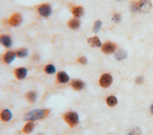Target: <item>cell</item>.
Listing matches in <instances>:
<instances>
[{"label":"cell","instance_id":"cell-13","mask_svg":"<svg viewBox=\"0 0 153 135\" xmlns=\"http://www.w3.org/2000/svg\"><path fill=\"white\" fill-rule=\"evenodd\" d=\"M71 85L72 87L75 90H81L85 86L84 83L79 79H74L72 80L71 82Z\"/></svg>","mask_w":153,"mask_h":135},{"label":"cell","instance_id":"cell-21","mask_svg":"<svg viewBox=\"0 0 153 135\" xmlns=\"http://www.w3.org/2000/svg\"><path fill=\"white\" fill-rule=\"evenodd\" d=\"M117 102H118V101H117V98L114 96H109L106 99V103H107L108 105L109 106H111V107L114 106L115 105H117Z\"/></svg>","mask_w":153,"mask_h":135},{"label":"cell","instance_id":"cell-18","mask_svg":"<svg viewBox=\"0 0 153 135\" xmlns=\"http://www.w3.org/2000/svg\"><path fill=\"white\" fill-rule=\"evenodd\" d=\"M26 98L30 103H33L36 99L37 94L35 91H29L26 93Z\"/></svg>","mask_w":153,"mask_h":135},{"label":"cell","instance_id":"cell-16","mask_svg":"<svg viewBox=\"0 0 153 135\" xmlns=\"http://www.w3.org/2000/svg\"><path fill=\"white\" fill-rule=\"evenodd\" d=\"M35 124L33 123V121H28L24 125L22 129V131L25 134H29L33 131V130L35 128Z\"/></svg>","mask_w":153,"mask_h":135},{"label":"cell","instance_id":"cell-8","mask_svg":"<svg viewBox=\"0 0 153 135\" xmlns=\"http://www.w3.org/2000/svg\"><path fill=\"white\" fill-rule=\"evenodd\" d=\"M139 10L142 12H148L151 7L152 3L151 0H140L139 2Z\"/></svg>","mask_w":153,"mask_h":135},{"label":"cell","instance_id":"cell-22","mask_svg":"<svg viewBox=\"0 0 153 135\" xmlns=\"http://www.w3.org/2000/svg\"><path fill=\"white\" fill-rule=\"evenodd\" d=\"M127 56V53L123 49L119 50L118 52H116L115 55V57L117 60H121L125 58Z\"/></svg>","mask_w":153,"mask_h":135},{"label":"cell","instance_id":"cell-20","mask_svg":"<svg viewBox=\"0 0 153 135\" xmlns=\"http://www.w3.org/2000/svg\"><path fill=\"white\" fill-rule=\"evenodd\" d=\"M44 71L48 74H53L56 72V67L51 64H47L44 67Z\"/></svg>","mask_w":153,"mask_h":135},{"label":"cell","instance_id":"cell-12","mask_svg":"<svg viewBox=\"0 0 153 135\" xmlns=\"http://www.w3.org/2000/svg\"><path fill=\"white\" fill-rule=\"evenodd\" d=\"M12 113L8 109H5L0 112V118L2 121L4 122H8L12 118Z\"/></svg>","mask_w":153,"mask_h":135},{"label":"cell","instance_id":"cell-9","mask_svg":"<svg viewBox=\"0 0 153 135\" xmlns=\"http://www.w3.org/2000/svg\"><path fill=\"white\" fill-rule=\"evenodd\" d=\"M56 80L59 83L65 84L69 81L70 78L66 72L62 71L57 73L56 75Z\"/></svg>","mask_w":153,"mask_h":135},{"label":"cell","instance_id":"cell-10","mask_svg":"<svg viewBox=\"0 0 153 135\" xmlns=\"http://www.w3.org/2000/svg\"><path fill=\"white\" fill-rule=\"evenodd\" d=\"M12 39L11 37L8 34H1L0 35V44L5 48H10L12 45Z\"/></svg>","mask_w":153,"mask_h":135},{"label":"cell","instance_id":"cell-7","mask_svg":"<svg viewBox=\"0 0 153 135\" xmlns=\"http://www.w3.org/2000/svg\"><path fill=\"white\" fill-rule=\"evenodd\" d=\"M14 76L17 80H23L27 76V70L25 67H19L14 70Z\"/></svg>","mask_w":153,"mask_h":135},{"label":"cell","instance_id":"cell-17","mask_svg":"<svg viewBox=\"0 0 153 135\" xmlns=\"http://www.w3.org/2000/svg\"><path fill=\"white\" fill-rule=\"evenodd\" d=\"M68 26L69 27V28H71V29L76 30L79 28V27L80 26V21L77 18H73L68 21Z\"/></svg>","mask_w":153,"mask_h":135},{"label":"cell","instance_id":"cell-29","mask_svg":"<svg viewBox=\"0 0 153 135\" xmlns=\"http://www.w3.org/2000/svg\"><path fill=\"white\" fill-rule=\"evenodd\" d=\"M39 135H41V134H39Z\"/></svg>","mask_w":153,"mask_h":135},{"label":"cell","instance_id":"cell-1","mask_svg":"<svg viewBox=\"0 0 153 135\" xmlns=\"http://www.w3.org/2000/svg\"><path fill=\"white\" fill-rule=\"evenodd\" d=\"M50 111L48 109H37L29 111L25 117L24 120L26 121H35L46 118Z\"/></svg>","mask_w":153,"mask_h":135},{"label":"cell","instance_id":"cell-28","mask_svg":"<svg viewBox=\"0 0 153 135\" xmlns=\"http://www.w3.org/2000/svg\"><path fill=\"white\" fill-rule=\"evenodd\" d=\"M151 112H152V114H153V104L151 105Z\"/></svg>","mask_w":153,"mask_h":135},{"label":"cell","instance_id":"cell-6","mask_svg":"<svg viewBox=\"0 0 153 135\" xmlns=\"http://www.w3.org/2000/svg\"><path fill=\"white\" fill-rule=\"evenodd\" d=\"M117 46L115 43L110 42H107L103 44L101 46L102 51L105 54H112L115 52Z\"/></svg>","mask_w":153,"mask_h":135},{"label":"cell","instance_id":"cell-24","mask_svg":"<svg viewBox=\"0 0 153 135\" xmlns=\"http://www.w3.org/2000/svg\"><path fill=\"white\" fill-rule=\"evenodd\" d=\"M131 10L133 12H136L139 10V2H137L136 1H133L131 3L130 5Z\"/></svg>","mask_w":153,"mask_h":135},{"label":"cell","instance_id":"cell-25","mask_svg":"<svg viewBox=\"0 0 153 135\" xmlns=\"http://www.w3.org/2000/svg\"><path fill=\"white\" fill-rule=\"evenodd\" d=\"M78 62H79L80 64H83V65H85V64H86L87 63V58H86L85 56H81L79 57L78 59Z\"/></svg>","mask_w":153,"mask_h":135},{"label":"cell","instance_id":"cell-3","mask_svg":"<svg viewBox=\"0 0 153 135\" xmlns=\"http://www.w3.org/2000/svg\"><path fill=\"white\" fill-rule=\"evenodd\" d=\"M37 10L39 14L44 18L48 17L52 13V8L51 5L47 3L39 5L37 8Z\"/></svg>","mask_w":153,"mask_h":135},{"label":"cell","instance_id":"cell-26","mask_svg":"<svg viewBox=\"0 0 153 135\" xmlns=\"http://www.w3.org/2000/svg\"><path fill=\"white\" fill-rule=\"evenodd\" d=\"M114 20L116 21V22H118L120 21L121 20V16L120 14L118 13H116L114 15Z\"/></svg>","mask_w":153,"mask_h":135},{"label":"cell","instance_id":"cell-14","mask_svg":"<svg viewBox=\"0 0 153 135\" xmlns=\"http://www.w3.org/2000/svg\"><path fill=\"white\" fill-rule=\"evenodd\" d=\"M72 14L75 18H79L84 14V8L81 6H75L72 9Z\"/></svg>","mask_w":153,"mask_h":135},{"label":"cell","instance_id":"cell-2","mask_svg":"<svg viewBox=\"0 0 153 135\" xmlns=\"http://www.w3.org/2000/svg\"><path fill=\"white\" fill-rule=\"evenodd\" d=\"M63 118L64 121L71 127L76 126L79 123V115L78 113L75 111H69L66 112L63 115Z\"/></svg>","mask_w":153,"mask_h":135},{"label":"cell","instance_id":"cell-5","mask_svg":"<svg viewBox=\"0 0 153 135\" xmlns=\"http://www.w3.org/2000/svg\"><path fill=\"white\" fill-rule=\"evenodd\" d=\"M112 82V77L110 74L108 73H105L102 74L99 79V84L100 86L104 88L109 87Z\"/></svg>","mask_w":153,"mask_h":135},{"label":"cell","instance_id":"cell-11","mask_svg":"<svg viewBox=\"0 0 153 135\" xmlns=\"http://www.w3.org/2000/svg\"><path fill=\"white\" fill-rule=\"evenodd\" d=\"M16 55V53L12 51H8L6 52L3 55V61L5 64H11L15 59Z\"/></svg>","mask_w":153,"mask_h":135},{"label":"cell","instance_id":"cell-23","mask_svg":"<svg viewBox=\"0 0 153 135\" xmlns=\"http://www.w3.org/2000/svg\"><path fill=\"white\" fill-rule=\"evenodd\" d=\"M101 26H102V22L99 20H97L96 21L94 24V26H93V30L94 32L97 33V32L99 31L100 27H101Z\"/></svg>","mask_w":153,"mask_h":135},{"label":"cell","instance_id":"cell-15","mask_svg":"<svg viewBox=\"0 0 153 135\" xmlns=\"http://www.w3.org/2000/svg\"><path fill=\"white\" fill-rule=\"evenodd\" d=\"M87 42L91 47H100L101 46V42L99 37L97 36H93L89 37L87 39Z\"/></svg>","mask_w":153,"mask_h":135},{"label":"cell","instance_id":"cell-4","mask_svg":"<svg viewBox=\"0 0 153 135\" xmlns=\"http://www.w3.org/2000/svg\"><path fill=\"white\" fill-rule=\"evenodd\" d=\"M22 21V17L19 13H14L8 20V24L12 27L19 26Z\"/></svg>","mask_w":153,"mask_h":135},{"label":"cell","instance_id":"cell-27","mask_svg":"<svg viewBox=\"0 0 153 135\" xmlns=\"http://www.w3.org/2000/svg\"><path fill=\"white\" fill-rule=\"evenodd\" d=\"M136 81L138 84H142L143 83V78L142 77H141V76L138 77L136 78Z\"/></svg>","mask_w":153,"mask_h":135},{"label":"cell","instance_id":"cell-19","mask_svg":"<svg viewBox=\"0 0 153 135\" xmlns=\"http://www.w3.org/2000/svg\"><path fill=\"white\" fill-rule=\"evenodd\" d=\"M15 53H16V55L17 57L23 58H25L27 56L28 50L24 48H19L15 51Z\"/></svg>","mask_w":153,"mask_h":135}]
</instances>
